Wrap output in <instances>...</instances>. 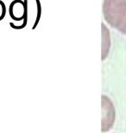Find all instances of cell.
Returning a JSON list of instances; mask_svg holds the SVG:
<instances>
[{
	"label": "cell",
	"instance_id": "6da1fadb",
	"mask_svg": "<svg viewBox=\"0 0 126 133\" xmlns=\"http://www.w3.org/2000/svg\"><path fill=\"white\" fill-rule=\"evenodd\" d=\"M102 10L106 23L126 35V0H104Z\"/></svg>",
	"mask_w": 126,
	"mask_h": 133
},
{
	"label": "cell",
	"instance_id": "7a4b0ae2",
	"mask_svg": "<svg viewBox=\"0 0 126 133\" xmlns=\"http://www.w3.org/2000/svg\"><path fill=\"white\" fill-rule=\"evenodd\" d=\"M116 120V110L111 99L103 94L101 96V132L104 133L113 127Z\"/></svg>",
	"mask_w": 126,
	"mask_h": 133
},
{
	"label": "cell",
	"instance_id": "3957f363",
	"mask_svg": "<svg viewBox=\"0 0 126 133\" xmlns=\"http://www.w3.org/2000/svg\"><path fill=\"white\" fill-rule=\"evenodd\" d=\"M101 60L104 61L108 56L111 45V37L109 29L104 23H101Z\"/></svg>",
	"mask_w": 126,
	"mask_h": 133
},
{
	"label": "cell",
	"instance_id": "277c9868",
	"mask_svg": "<svg viewBox=\"0 0 126 133\" xmlns=\"http://www.w3.org/2000/svg\"><path fill=\"white\" fill-rule=\"evenodd\" d=\"M36 8H37V14H36V22H35L33 27H32V30H35V29L36 28V26H37V24H38L40 19H41L42 11V5H41V2H40V0H36Z\"/></svg>",
	"mask_w": 126,
	"mask_h": 133
}]
</instances>
